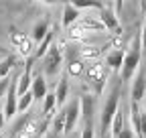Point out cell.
I'll list each match as a JSON object with an SVG mask.
<instances>
[{
    "label": "cell",
    "mask_w": 146,
    "mask_h": 138,
    "mask_svg": "<svg viewBox=\"0 0 146 138\" xmlns=\"http://www.w3.org/2000/svg\"><path fill=\"white\" fill-rule=\"evenodd\" d=\"M140 57H142V45H140V34L134 39L132 47L126 51V57H124V65L120 69V75H122V81H128V79H132L134 73H136V69L140 65Z\"/></svg>",
    "instance_id": "1"
},
{
    "label": "cell",
    "mask_w": 146,
    "mask_h": 138,
    "mask_svg": "<svg viewBox=\"0 0 146 138\" xmlns=\"http://www.w3.org/2000/svg\"><path fill=\"white\" fill-rule=\"evenodd\" d=\"M120 110V85L118 88H114V92L110 94V98L106 100V104H104V110H102V132L104 134H108V130H110V126H112V120H114V116H116V112Z\"/></svg>",
    "instance_id": "2"
},
{
    "label": "cell",
    "mask_w": 146,
    "mask_h": 138,
    "mask_svg": "<svg viewBox=\"0 0 146 138\" xmlns=\"http://www.w3.org/2000/svg\"><path fill=\"white\" fill-rule=\"evenodd\" d=\"M43 59H45V73L47 75H57L61 65H63V51H61V47L53 45Z\"/></svg>",
    "instance_id": "3"
},
{
    "label": "cell",
    "mask_w": 146,
    "mask_h": 138,
    "mask_svg": "<svg viewBox=\"0 0 146 138\" xmlns=\"http://www.w3.org/2000/svg\"><path fill=\"white\" fill-rule=\"evenodd\" d=\"M85 77L89 83L96 85V92H102L104 83L108 79V67L102 63H91L89 67H85Z\"/></svg>",
    "instance_id": "4"
},
{
    "label": "cell",
    "mask_w": 146,
    "mask_h": 138,
    "mask_svg": "<svg viewBox=\"0 0 146 138\" xmlns=\"http://www.w3.org/2000/svg\"><path fill=\"white\" fill-rule=\"evenodd\" d=\"M63 114H65V132H71L73 128H75V124H77L79 116H81V106H79V100H71V102L67 104V106H65Z\"/></svg>",
    "instance_id": "5"
},
{
    "label": "cell",
    "mask_w": 146,
    "mask_h": 138,
    "mask_svg": "<svg viewBox=\"0 0 146 138\" xmlns=\"http://www.w3.org/2000/svg\"><path fill=\"white\" fill-rule=\"evenodd\" d=\"M18 112V96H16V77L10 79V88L6 92V100H4V116L6 120L14 118V114Z\"/></svg>",
    "instance_id": "6"
},
{
    "label": "cell",
    "mask_w": 146,
    "mask_h": 138,
    "mask_svg": "<svg viewBox=\"0 0 146 138\" xmlns=\"http://www.w3.org/2000/svg\"><path fill=\"white\" fill-rule=\"evenodd\" d=\"M100 21L102 25L106 27V31H114L116 34H122V29H120V23H118V16L114 10H110L104 6V10H100Z\"/></svg>",
    "instance_id": "7"
},
{
    "label": "cell",
    "mask_w": 146,
    "mask_h": 138,
    "mask_svg": "<svg viewBox=\"0 0 146 138\" xmlns=\"http://www.w3.org/2000/svg\"><path fill=\"white\" fill-rule=\"evenodd\" d=\"M144 92H146V75L140 71V73L134 77V81H132V92H130L132 104H140L142 98H144Z\"/></svg>",
    "instance_id": "8"
},
{
    "label": "cell",
    "mask_w": 146,
    "mask_h": 138,
    "mask_svg": "<svg viewBox=\"0 0 146 138\" xmlns=\"http://www.w3.org/2000/svg\"><path fill=\"white\" fill-rule=\"evenodd\" d=\"M124 57H126V51L124 49H114L106 55V67L112 69V71H120L122 65H124Z\"/></svg>",
    "instance_id": "9"
},
{
    "label": "cell",
    "mask_w": 146,
    "mask_h": 138,
    "mask_svg": "<svg viewBox=\"0 0 146 138\" xmlns=\"http://www.w3.org/2000/svg\"><path fill=\"white\" fill-rule=\"evenodd\" d=\"M79 19H81V12H79L75 6H73L71 2H69V4H65V8H63V19H61V25H63L65 29H67V27L71 29L73 25H77V21H79Z\"/></svg>",
    "instance_id": "10"
},
{
    "label": "cell",
    "mask_w": 146,
    "mask_h": 138,
    "mask_svg": "<svg viewBox=\"0 0 146 138\" xmlns=\"http://www.w3.org/2000/svg\"><path fill=\"white\" fill-rule=\"evenodd\" d=\"M31 94H33V98H35V100H45V96L49 94V92H47V81H45V75H36V77H33Z\"/></svg>",
    "instance_id": "11"
},
{
    "label": "cell",
    "mask_w": 146,
    "mask_h": 138,
    "mask_svg": "<svg viewBox=\"0 0 146 138\" xmlns=\"http://www.w3.org/2000/svg\"><path fill=\"white\" fill-rule=\"evenodd\" d=\"M53 39H55V31L51 29V31L47 33V37H45V39H43L39 45H36V49H35V55H33V59H35V61H36V59H43V57L49 53V49L53 47V45H51V43H53Z\"/></svg>",
    "instance_id": "12"
},
{
    "label": "cell",
    "mask_w": 146,
    "mask_h": 138,
    "mask_svg": "<svg viewBox=\"0 0 146 138\" xmlns=\"http://www.w3.org/2000/svg\"><path fill=\"white\" fill-rule=\"evenodd\" d=\"M77 27L83 29L85 33H89V31H106V27L100 21V16L98 19H94V16H81V19L77 21Z\"/></svg>",
    "instance_id": "13"
},
{
    "label": "cell",
    "mask_w": 146,
    "mask_h": 138,
    "mask_svg": "<svg viewBox=\"0 0 146 138\" xmlns=\"http://www.w3.org/2000/svg\"><path fill=\"white\" fill-rule=\"evenodd\" d=\"M79 106H81V116L87 120V124H91V114H94V108H96V98L94 96H81L79 98Z\"/></svg>",
    "instance_id": "14"
},
{
    "label": "cell",
    "mask_w": 146,
    "mask_h": 138,
    "mask_svg": "<svg viewBox=\"0 0 146 138\" xmlns=\"http://www.w3.org/2000/svg\"><path fill=\"white\" fill-rule=\"evenodd\" d=\"M49 31H51V29H49V21H47V19L39 21V23L33 27V43H41V41L47 37Z\"/></svg>",
    "instance_id": "15"
},
{
    "label": "cell",
    "mask_w": 146,
    "mask_h": 138,
    "mask_svg": "<svg viewBox=\"0 0 146 138\" xmlns=\"http://www.w3.org/2000/svg\"><path fill=\"white\" fill-rule=\"evenodd\" d=\"M104 49L106 47H81L79 49V59L85 63V61H94L98 59L102 53H104Z\"/></svg>",
    "instance_id": "16"
},
{
    "label": "cell",
    "mask_w": 146,
    "mask_h": 138,
    "mask_svg": "<svg viewBox=\"0 0 146 138\" xmlns=\"http://www.w3.org/2000/svg\"><path fill=\"white\" fill-rule=\"evenodd\" d=\"M67 96H69V81H67V77H61V81L57 85V92H55L57 106H63V104L67 102Z\"/></svg>",
    "instance_id": "17"
},
{
    "label": "cell",
    "mask_w": 146,
    "mask_h": 138,
    "mask_svg": "<svg viewBox=\"0 0 146 138\" xmlns=\"http://www.w3.org/2000/svg\"><path fill=\"white\" fill-rule=\"evenodd\" d=\"M73 6H75L79 12L81 10H104V4L102 2H94V0H73V2H71Z\"/></svg>",
    "instance_id": "18"
},
{
    "label": "cell",
    "mask_w": 146,
    "mask_h": 138,
    "mask_svg": "<svg viewBox=\"0 0 146 138\" xmlns=\"http://www.w3.org/2000/svg\"><path fill=\"white\" fill-rule=\"evenodd\" d=\"M67 73H69L71 77L83 75V73H85V63H83L81 59H71L69 65H67Z\"/></svg>",
    "instance_id": "19"
},
{
    "label": "cell",
    "mask_w": 146,
    "mask_h": 138,
    "mask_svg": "<svg viewBox=\"0 0 146 138\" xmlns=\"http://www.w3.org/2000/svg\"><path fill=\"white\" fill-rule=\"evenodd\" d=\"M124 128H126V124H124V110H118L116 116H114V120H112V126H110V130H112V134H114V138H116Z\"/></svg>",
    "instance_id": "20"
},
{
    "label": "cell",
    "mask_w": 146,
    "mask_h": 138,
    "mask_svg": "<svg viewBox=\"0 0 146 138\" xmlns=\"http://www.w3.org/2000/svg\"><path fill=\"white\" fill-rule=\"evenodd\" d=\"M55 108H57V98H55V94H47L43 100V114L51 116L55 112Z\"/></svg>",
    "instance_id": "21"
},
{
    "label": "cell",
    "mask_w": 146,
    "mask_h": 138,
    "mask_svg": "<svg viewBox=\"0 0 146 138\" xmlns=\"http://www.w3.org/2000/svg\"><path fill=\"white\" fill-rule=\"evenodd\" d=\"M14 63H16V59L12 55H8L4 61H0V79H6L8 77V73L12 71V67H14Z\"/></svg>",
    "instance_id": "22"
},
{
    "label": "cell",
    "mask_w": 146,
    "mask_h": 138,
    "mask_svg": "<svg viewBox=\"0 0 146 138\" xmlns=\"http://www.w3.org/2000/svg\"><path fill=\"white\" fill-rule=\"evenodd\" d=\"M61 132H65V114H63V110L53 118V134H61Z\"/></svg>",
    "instance_id": "23"
},
{
    "label": "cell",
    "mask_w": 146,
    "mask_h": 138,
    "mask_svg": "<svg viewBox=\"0 0 146 138\" xmlns=\"http://www.w3.org/2000/svg\"><path fill=\"white\" fill-rule=\"evenodd\" d=\"M33 47H35L33 39H27V41H25L23 45H18V53H21V57H27V59H31V57L35 55Z\"/></svg>",
    "instance_id": "24"
},
{
    "label": "cell",
    "mask_w": 146,
    "mask_h": 138,
    "mask_svg": "<svg viewBox=\"0 0 146 138\" xmlns=\"http://www.w3.org/2000/svg\"><path fill=\"white\" fill-rule=\"evenodd\" d=\"M33 102H35V98H33L31 92H27L25 96H21V98H18V112H27V110L31 108Z\"/></svg>",
    "instance_id": "25"
},
{
    "label": "cell",
    "mask_w": 146,
    "mask_h": 138,
    "mask_svg": "<svg viewBox=\"0 0 146 138\" xmlns=\"http://www.w3.org/2000/svg\"><path fill=\"white\" fill-rule=\"evenodd\" d=\"M85 37H87V33H85L83 29H79L77 25L69 29V39H71V41H83Z\"/></svg>",
    "instance_id": "26"
},
{
    "label": "cell",
    "mask_w": 146,
    "mask_h": 138,
    "mask_svg": "<svg viewBox=\"0 0 146 138\" xmlns=\"http://www.w3.org/2000/svg\"><path fill=\"white\" fill-rule=\"evenodd\" d=\"M27 39H29V37H27L25 33H21V31H12V33H10V41H12V45H14V47L23 45Z\"/></svg>",
    "instance_id": "27"
},
{
    "label": "cell",
    "mask_w": 146,
    "mask_h": 138,
    "mask_svg": "<svg viewBox=\"0 0 146 138\" xmlns=\"http://www.w3.org/2000/svg\"><path fill=\"white\" fill-rule=\"evenodd\" d=\"M8 88H10V79H8V77H6V79H0V100L6 98Z\"/></svg>",
    "instance_id": "28"
},
{
    "label": "cell",
    "mask_w": 146,
    "mask_h": 138,
    "mask_svg": "<svg viewBox=\"0 0 146 138\" xmlns=\"http://www.w3.org/2000/svg\"><path fill=\"white\" fill-rule=\"evenodd\" d=\"M140 45H142V51L146 53V16H144V23H142V31H140Z\"/></svg>",
    "instance_id": "29"
},
{
    "label": "cell",
    "mask_w": 146,
    "mask_h": 138,
    "mask_svg": "<svg viewBox=\"0 0 146 138\" xmlns=\"http://www.w3.org/2000/svg\"><path fill=\"white\" fill-rule=\"evenodd\" d=\"M140 136L146 138V112H140Z\"/></svg>",
    "instance_id": "30"
},
{
    "label": "cell",
    "mask_w": 146,
    "mask_h": 138,
    "mask_svg": "<svg viewBox=\"0 0 146 138\" xmlns=\"http://www.w3.org/2000/svg\"><path fill=\"white\" fill-rule=\"evenodd\" d=\"M116 138H136V136H134L132 128H128V126H126V128H124V130H122V132H120Z\"/></svg>",
    "instance_id": "31"
},
{
    "label": "cell",
    "mask_w": 146,
    "mask_h": 138,
    "mask_svg": "<svg viewBox=\"0 0 146 138\" xmlns=\"http://www.w3.org/2000/svg\"><path fill=\"white\" fill-rule=\"evenodd\" d=\"M81 138H94V126H91V124H87V126L83 128Z\"/></svg>",
    "instance_id": "32"
},
{
    "label": "cell",
    "mask_w": 146,
    "mask_h": 138,
    "mask_svg": "<svg viewBox=\"0 0 146 138\" xmlns=\"http://www.w3.org/2000/svg\"><path fill=\"white\" fill-rule=\"evenodd\" d=\"M4 122H6V116H4V108L0 106V130L4 128Z\"/></svg>",
    "instance_id": "33"
},
{
    "label": "cell",
    "mask_w": 146,
    "mask_h": 138,
    "mask_svg": "<svg viewBox=\"0 0 146 138\" xmlns=\"http://www.w3.org/2000/svg\"><path fill=\"white\" fill-rule=\"evenodd\" d=\"M14 138H35V136H31V134H27V132H16Z\"/></svg>",
    "instance_id": "34"
},
{
    "label": "cell",
    "mask_w": 146,
    "mask_h": 138,
    "mask_svg": "<svg viewBox=\"0 0 146 138\" xmlns=\"http://www.w3.org/2000/svg\"><path fill=\"white\" fill-rule=\"evenodd\" d=\"M140 8H142V12H144V16H146V0H142V2H140Z\"/></svg>",
    "instance_id": "35"
},
{
    "label": "cell",
    "mask_w": 146,
    "mask_h": 138,
    "mask_svg": "<svg viewBox=\"0 0 146 138\" xmlns=\"http://www.w3.org/2000/svg\"><path fill=\"white\" fill-rule=\"evenodd\" d=\"M47 138H59V136H57V134H53V132H51V134H47Z\"/></svg>",
    "instance_id": "36"
},
{
    "label": "cell",
    "mask_w": 146,
    "mask_h": 138,
    "mask_svg": "<svg viewBox=\"0 0 146 138\" xmlns=\"http://www.w3.org/2000/svg\"><path fill=\"white\" fill-rule=\"evenodd\" d=\"M142 102H144V106H146V92H144V98H142Z\"/></svg>",
    "instance_id": "37"
},
{
    "label": "cell",
    "mask_w": 146,
    "mask_h": 138,
    "mask_svg": "<svg viewBox=\"0 0 146 138\" xmlns=\"http://www.w3.org/2000/svg\"><path fill=\"white\" fill-rule=\"evenodd\" d=\"M0 138H4V134H2V130H0Z\"/></svg>",
    "instance_id": "38"
},
{
    "label": "cell",
    "mask_w": 146,
    "mask_h": 138,
    "mask_svg": "<svg viewBox=\"0 0 146 138\" xmlns=\"http://www.w3.org/2000/svg\"><path fill=\"white\" fill-rule=\"evenodd\" d=\"M104 138H110V136H108V134H106V136H104Z\"/></svg>",
    "instance_id": "39"
}]
</instances>
